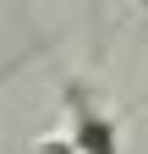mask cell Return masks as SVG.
<instances>
[{
  "label": "cell",
  "mask_w": 148,
  "mask_h": 154,
  "mask_svg": "<svg viewBox=\"0 0 148 154\" xmlns=\"http://www.w3.org/2000/svg\"><path fill=\"white\" fill-rule=\"evenodd\" d=\"M66 105H71V143H77V154H121V127L82 88H71Z\"/></svg>",
  "instance_id": "cell-1"
},
{
  "label": "cell",
  "mask_w": 148,
  "mask_h": 154,
  "mask_svg": "<svg viewBox=\"0 0 148 154\" xmlns=\"http://www.w3.org/2000/svg\"><path fill=\"white\" fill-rule=\"evenodd\" d=\"M22 154H77V143H71V132L61 127V132H44V138H33Z\"/></svg>",
  "instance_id": "cell-2"
}]
</instances>
